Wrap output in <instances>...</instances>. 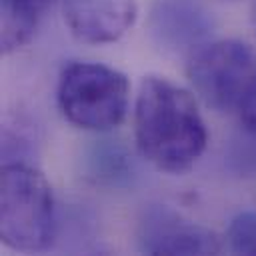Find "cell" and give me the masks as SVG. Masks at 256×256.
<instances>
[{
  "label": "cell",
  "instance_id": "6da1fadb",
  "mask_svg": "<svg viewBox=\"0 0 256 256\" xmlns=\"http://www.w3.org/2000/svg\"><path fill=\"white\" fill-rule=\"evenodd\" d=\"M136 148L168 174L190 170L202 156L208 132L194 96L162 76H146L134 102Z\"/></svg>",
  "mask_w": 256,
  "mask_h": 256
},
{
  "label": "cell",
  "instance_id": "7a4b0ae2",
  "mask_svg": "<svg viewBox=\"0 0 256 256\" xmlns=\"http://www.w3.org/2000/svg\"><path fill=\"white\" fill-rule=\"evenodd\" d=\"M56 234V208L48 180L34 166L8 162L0 172V238L18 252H42Z\"/></svg>",
  "mask_w": 256,
  "mask_h": 256
},
{
  "label": "cell",
  "instance_id": "3957f363",
  "mask_svg": "<svg viewBox=\"0 0 256 256\" xmlns=\"http://www.w3.org/2000/svg\"><path fill=\"white\" fill-rule=\"evenodd\" d=\"M56 100L62 116L76 128L108 132L126 118L130 82L112 66L70 62L60 72Z\"/></svg>",
  "mask_w": 256,
  "mask_h": 256
},
{
  "label": "cell",
  "instance_id": "277c9868",
  "mask_svg": "<svg viewBox=\"0 0 256 256\" xmlns=\"http://www.w3.org/2000/svg\"><path fill=\"white\" fill-rule=\"evenodd\" d=\"M200 100L236 118L256 100V52L234 38L208 40L190 52L186 66Z\"/></svg>",
  "mask_w": 256,
  "mask_h": 256
},
{
  "label": "cell",
  "instance_id": "5b68a950",
  "mask_svg": "<svg viewBox=\"0 0 256 256\" xmlns=\"http://www.w3.org/2000/svg\"><path fill=\"white\" fill-rule=\"evenodd\" d=\"M138 246L146 254H218V236L166 204H150L138 220Z\"/></svg>",
  "mask_w": 256,
  "mask_h": 256
},
{
  "label": "cell",
  "instance_id": "8992f818",
  "mask_svg": "<svg viewBox=\"0 0 256 256\" xmlns=\"http://www.w3.org/2000/svg\"><path fill=\"white\" fill-rule=\"evenodd\" d=\"M214 18L200 0H154L148 12L152 40L170 52H194L208 42Z\"/></svg>",
  "mask_w": 256,
  "mask_h": 256
},
{
  "label": "cell",
  "instance_id": "52a82bcc",
  "mask_svg": "<svg viewBox=\"0 0 256 256\" xmlns=\"http://www.w3.org/2000/svg\"><path fill=\"white\" fill-rule=\"evenodd\" d=\"M70 34L84 44L120 40L136 22V0H62Z\"/></svg>",
  "mask_w": 256,
  "mask_h": 256
},
{
  "label": "cell",
  "instance_id": "ba28073f",
  "mask_svg": "<svg viewBox=\"0 0 256 256\" xmlns=\"http://www.w3.org/2000/svg\"><path fill=\"white\" fill-rule=\"evenodd\" d=\"M56 0H2V52L10 54L20 50L34 36L40 20Z\"/></svg>",
  "mask_w": 256,
  "mask_h": 256
},
{
  "label": "cell",
  "instance_id": "9c48e42d",
  "mask_svg": "<svg viewBox=\"0 0 256 256\" xmlns=\"http://www.w3.org/2000/svg\"><path fill=\"white\" fill-rule=\"evenodd\" d=\"M226 246L234 254L256 256V214L240 212L226 228Z\"/></svg>",
  "mask_w": 256,
  "mask_h": 256
},
{
  "label": "cell",
  "instance_id": "30bf717a",
  "mask_svg": "<svg viewBox=\"0 0 256 256\" xmlns=\"http://www.w3.org/2000/svg\"><path fill=\"white\" fill-rule=\"evenodd\" d=\"M238 122L244 126L246 132H250V134L256 136V100L238 116Z\"/></svg>",
  "mask_w": 256,
  "mask_h": 256
},
{
  "label": "cell",
  "instance_id": "8fae6325",
  "mask_svg": "<svg viewBox=\"0 0 256 256\" xmlns=\"http://www.w3.org/2000/svg\"><path fill=\"white\" fill-rule=\"evenodd\" d=\"M254 24H256V4H254Z\"/></svg>",
  "mask_w": 256,
  "mask_h": 256
}]
</instances>
